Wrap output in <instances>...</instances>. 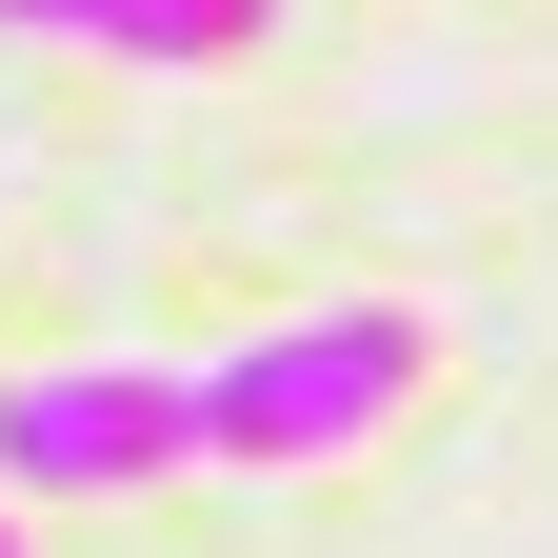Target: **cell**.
<instances>
[{
	"label": "cell",
	"mask_w": 558,
	"mask_h": 558,
	"mask_svg": "<svg viewBox=\"0 0 558 558\" xmlns=\"http://www.w3.org/2000/svg\"><path fill=\"white\" fill-rule=\"evenodd\" d=\"M418 300H319V319H259L240 360H199V439L240 478H300V459H360L379 418L418 399Z\"/></svg>",
	"instance_id": "cell-1"
},
{
	"label": "cell",
	"mask_w": 558,
	"mask_h": 558,
	"mask_svg": "<svg viewBox=\"0 0 558 558\" xmlns=\"http://www.w3.org/2000/svg\"><path fill=\"white\" fill-rule=\"evenodd\" d=\"M180 459H220V439H199V379H160V360L0 379V499H140Z\"/></svg>",
	"instance_id": "cell-2"
},
{
	"label": "cell",
	"mask_w": 558,
	"mask_h": 558,
	"mask_svg": "<svg viewBox=\"0 0 558 558\" xmlns=\"http://www.w3.org/2000/svg\"><path fill=\"white\" fill-rule=\"evenodd\" d=\"M0 21H40V40H100V60H140V21H160V0H0Z\"/></svg>",
	"instance_id": "cell-3"
},
{
	"label": "cell",
	"mask_w": 558,
	"mask_h": 558,
	"mask_svg": "<svg viewBox=\"0 0 558 558\" xmlns=\"http://www.w3.org/2000/svg\"><path fill=\"white\" fill-rule=\"evenodd\" d=\"M0 558H21V499H0Z\"/></svg>",
	"instance_id": "cell-4"
}]
</instances>
